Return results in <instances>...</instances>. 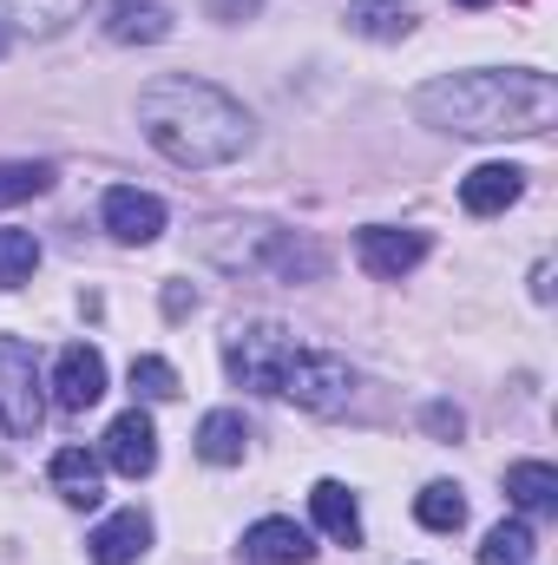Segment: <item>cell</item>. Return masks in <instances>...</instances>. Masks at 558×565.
Masks as SVG:
<instances>
[{"instance_id": "1", "label": "cell", "mask_w": 558, "mask_h": 565, "mask_svg": "<svg viewBox=\"0 0 558 565\" xmlns=\"http://www.w3.org/2000/svg\"><path fill=\"white\" fill-rule=\"evenodd\" d=\"M415 119L453 139H539L558 119V79L539 66L447 73L415 93Z\"/></svg>"}, {"instance_id": "2", "label": "cell", "mask_w": 558, "mask_h": 565, "mask_svg": "<svg viewBox=\"0 0 558 565\" xmlns=\"http://www.w3.org/2000/svg\"><path fill=\"white\" fill-rule=\"evenodd\" d=\"M139 126H144V139H151V151H164L184 171H217V164L244 158L250 139H257L250 113L224 86H211L197 73L151 79L139 93Z\"/></svg>"}, {"instance_id": "3", "label": "cell", "mask_w": 558, "mask_h": 565, "mask_svg": "<svg viewBox=\"0 0 558 565\" xmlns=\"http://www.w3.org/2000/svg\"><path fill=\"white\" fill-rule=\"evenodd\" d=\"M296 349H302V342H296L282 322H237V329L224 335V369H230L237 388L277 395V382H282V369H289Z\"/></svg>"}, {"instance_id": "4", "label": "cell", "mask_w": 558, "mask_h": 565, "mask_svg": "<svg viewBox=\"0 0 558 565\" xmlns=\"http://www.w3.org/2000/svg\"><path fill=\"white\" fill-rule=\"evenodd\" d=\"M46 415V382H40V362L20 335L0 329V440H33Z\"/></svg>"}, {"instance_id": "5", "label": "cell", "mask_w": 558, "mask_h": 565, "mask_svg": "<svg viewBox=\"0 0 558 565\" xmlns=\"http://www.w3.org/2000/svg\"><path fill=\"white\" fill-rule=\"evenodd\" d=\"M277 395L296 402V408H309V415H342L355 402V369L342 355H329V349H296L277 382Z\"/></svg>"}, {"instance_id": "6", "label": "cell", "mask_w": 558, "mask_h": 565, "mask_svg": "<svg viewBox=\"0 0 558 565\" xmlns=\"http://www.w3.org/2000/svg\"><path fill=\"white\" fill-rule=\"evenodd\" d=\"M217 264L250 270V277H282V282L322 277V250L289 237V231H244V244H217Z\"/></svg>"}, {"instance_id": "7", "label": "cell", "mask_w": 558, "mask_h": 565, "mask_svg": "<svg viewBox=\"0 0 558 565\" xmlns=\"http://www.w3.org/2000/svg\"><path fill=\"white\" fill-rule=\"evenodd\" d=\"M53 402L66 408V415H86V408H99V395H106V355L93 349V342H66L60 349V362H53Z\"/></svg>"}, {"instance_id": "8", "label": "cell", "mask_w": 558, "mask_h": 565, "mask_svg": "<svg viewBox=\"0 0 558 565\" xmlns=\"http://www.w3.org/2000/svg\"><path fill=\"white\" fill-rule=\"evenodd\" d=\"M355 257H362V270L382 282H401L415 270L420 257H427V231H395V224H368L362 237H355Z\"/></svg>"}, {"instance_id": "9", "label": "cell", "mask_w": 558, "mask_h": 565, "mask_svg": "<svg viewBox=\"0 0 558 565\" xmlns=\"http://www.w3.org/2000/svg\"><path fill=\"white\" fill-rule=\"evenodd\" d=\"M99 460L112 467V473H126V480H144L151 467H158V427L151 415H119V422L106 427V447H99Z\"/></svg>"}, {"instance_id": "10", "label": "cell", "mask_w": 558, "mask_h": 565, "mask_svg": "<svg viewBox=\"0 0 558 565\" xmlns=\"http://www.w3.org/2000/svg\"><path fill=\"white\" fill-rule=\"evenodd\" d=\"M99 217H106V231H112L119 244H151V237L164 231V204H158L151 191H132V184H112L106 204H99Z\"/></svg>"}, {"instance_id": "11", "label": "cell", "mask_w": 558, "mask_h": 565, "mask_svg": "<svg viewBox=\"0 0 558 565\" xmlns=\"http://www.w3.org/2000/svg\"><path fill=\"white\" fill-rule=\"evenodd\" d=\"M144 546H151V520H144L139 507H126V513L99 520V526H93V540H86L93 565H139Z\"/></svg>"}, {"instance_id": "12", "label": "cell", "mask_w": 558, "mask_h": 565, "mask_svg": "<svg viewBox=\"0 0 558 565\" xmlns=\"http://www.w3.org/2000/svg\"><path fill=\"white\" fill-rule=\"evenodd\" d=\"M106 40H119V46L171 40V7L164 0H106Z\"/></svg>"}, {"instance_id": "13", "label": "cell", "mask_w": 558, "mask_h": 565, "mask_svg": "<svg viewBox=\"0 0 558 565\" xmlns=\"http://www.w3.org/2000/svg\"><path fill=\"white\" fill-rule=\"evenodd\" d=\"M519 191H526V171L519 164H480V171L460 178V204L473 217H500L506 204H519Z\"/></svg>"}, {"instance_id": "14", "label": "cell", "mask_w": 558, "mask_h": 565, "mask_svg": "<svg viewBox=\"0 0 558 565\" xmlns=\"http://www.w3.org/2000/svg\"><path fill=\"white\" fill-rule=\"evenodd\" d=\"M46 473H53V487H60L66 507H99L106 500V460L86 454V447H60Z\"/></svg>"}, {"instance_id": "15", "label": "cell", "mask_w": 558, "mask_h": 565, "mask_svg": "<svg viewBox=\"0 0 558 565\" xmlns=\"http://www.w3.org/2000/svg\"><path fill=\"white\" fill-rule=\"evenodd\" d=\"M244 559L257 565H309L315 559V540L296 526V520H257L244 533Z\"/></svg>"}, {"instance_id": "16", "label": "cell", "mask_w": 558, "mask_h": 565, "mask_svg": "<svg viewBox=\"0 0 558 565\" xmlns=\"http://www.w3.org/2000/svg\"><path fill=\"white\" fill-rule=\"evenodd\" d=\"M79 13H86V0H0V26L7 33H33V40L66 33Z\"/></svg>"}, {"instance_id": "17", "label": "cell", "mask_w": 558, "mask_h": 565, "mask_svg": "<svg viewBox=\"0 0 558 565\" xmlns=\"http://www.w3.org/2000/svg\"><path fill=\"white\" fill-rule=\"evenodd\" d=\"M309 513H315V526H322L335 546H362V513H355V493H348L342 480H315V487H309Z\"/></svg>"}, {"instance_id": "18", "label": "cell", "mask_w": 558, "mask_h": 565, "mask_svg": "<svg viewBox=\"0 0 558 565\" xmlns=\"http://www.w3.org/2000/svg\"><path fill=\"white\" fill-rule=\"evenodd\" d=\"M420 20L415 0H348V33H362V40H408Z\"/></svg>"}, {"instance_id": "19", "label": "cell", "mask_w": 558, "mask_h": 565, "mask_svg": "<svg viewBox=\"0 0 558 565\" xmlns=\"http://www.w3.org/2000/svg\"><path fill=\"white\" fill-rule=\"evenodd\" d=\"M244 447H250V427H244L237 408H211V415L197 422V460H211V467H237Z\"/></svg>"}, {"instance_id": "20", "label": "cell", "mask_w": 558, "mask_h": 565, "mask_svg": "<svg viewBox=\"0 0 558 565\" xmlns=\"http://www.w3.org/2000/svg\"><path fill=\"white\" fill-rule=\"evenodd\" d=\"M506 493H513V507H526V513H552L558 507V473L546 460H513V467H506Z\"/></svg>"}, {"instance_id": "21", "label": "cell", "mask_w": 558, "mask_h": 565, "mask_svg": "<svg viewBox=\"0 0 558 565\" xmlns=\"http://www.w3.org/2000/svg\"><path fill=\"white\" fill-rule=\"evenodd\" d=\"M539 559V540L526 520H500L486 540H480V565H533Z\"/></svg>"}, {"instance_id": "22", "label": "cell", "mask_w": 558, "mask_h": 565, "mask_svg": "<svg viewBox=\"0 0 558 565\" xmlns=\"http://www.w3.org/2000/svg\"><path fill=\"white\" fill-rule=\"evenodd\" d=\"M415 520L427 526V533H460V526H466V500H460V487H447V480L420 487Z\"/></svg>"}, {"instance_id": "23", "label": "cell", "mask_w": 558, "mask_h": 565, "mask_svg": "<svg viewBox=\"0 0 558 565\" xmlns=\"http://www.w3.org/2000/svg\"><path fill=\"white\" fill-rule=\"evenodd\" d=\"M40 270V237L33 231H13V224H0V289H20V282H33Z\"/></svg>"}, {"instance_id": "24", "label": "cell", "mask_w": 558, "mask_h": 565, "mask_svg": "<svg viewBox=\"0 0 558 565\" xmlns=\"http://www.w3.org/2000/svg\"><path fill=\"white\" fill-rule=\"evenodd\" d=\"M46 184H53V164H40V158H13V164H0V204L40 198Z\"/></svg>"}, {"instance_id": "25", "label": "cell", "mask_w": 558, "mask_h": 565, "mask_svg": "<svg viewBox=\"0 0 558 565\" xmlns=\"http://www.w3.org/2000/svg\"><path fill=\"white\" fill-rule=\"evenodd\" d=\"M132 388H139L144 402H178V369L164 355H139L132 362Z\"/></svg>"}, {"instance_id": "26", "label": "cell", "mask_w": 558, "mask_h": 565, "mask_svg": "<svg viewBox=\"0 0 558 565\" xmlns=\"http://www.w3.org/2000/svg\"><path fill=\"white\" fill-rule=\"evenodd\" d=\"M204 7H211V20H250L264 0H204Z\"/></svg>"}, {"instance_id": "27", "label": "cell", "mask_w": 558, "mask_h": 565, "mask_svg": "<svg viewBox=\"0 0 558 565\" xmlns=\"http://www.w3.org/2000/svg\"><path fill=\"white\" fill-rule=\"evenodd\" d=\"M453 7H486V0H453Z\"/></svg>"}, {"instance_id": "28", "label": "cell", "mask_w": 558, "mask_h": 565, "mask_svg": "<svg viewBox=\"0 0 558 565\" xmlns=\"http://www.w3.org/2000/svg\"><path fill=\"white\" fill-rule=\"evenodd\" d=\"M0 53H7V26H0Z\"/></svg>"}]
</instances>
